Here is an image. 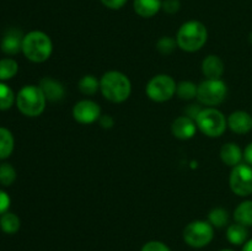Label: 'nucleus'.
I'll return each instance as SVG.
<instances>
[{
	"label": "nucleus",
	"instance_id": "6",
	"mask_svg": "<svg viewBox=\"0 0 252 251\" xmlns=\"http://www.w3.org/2000/svg\"><path fill=\"white\" fill-rule=\"evenodd\" d=\"M176 81L169 74H157L147 84L145 93L152 101L158 103L170 101L176 95Z\"/></svg>",
	"mask_w": 252,
	"mask_h": 251
},
{
	"label": "nucleus",
	"instance_id": "23",
	"mask_svg": "<svg viewBox=\"0 0 252 251\" xmlns=\"http://www.w3.org/2000/svg\"><path fill=\"white\" fill-rule=\"evenodd\" d=\"M208 221L213 225V228H224L229 224V212L223 207H216L208 213Z\"/></svg>",
	"mask_w": 252,
	"mask_h": 251
},
{
	"label": "nucleus",
	"instance_id": "3",
	"mask_svg": "<svg viewBox=\"0 0 252 251\" xmlns=\"http://www.w3.org/2000/svg\"><path fill=\"white\" fill-rule=\"evenodd\" d=\"M22 53L33 63H43L53 53V42L43 31H31L24 36Z\"/></svg>",
	"mask_w": 252,
	"mask_h": 251
},
{
	"label": "nucleus",
	"instance_id": "32",
	"mask_svg": "<svg viewBox=\"0 0 252 251\" xmlns=\"http://www.w3.org/2000/svg\"><path fill=\"white\" fill-rule=\"evenodd\" d=\"M10 203H11V199H10L9 194L5 191H2V189H0V214L6 213L10 207Z\"/></svg>",
	"mask_w": 252,
	"mask_h": 251
},
{
	"label": "nucleus",
	"instance_id": "33",
	"mask_svg": "<svg viewBox=\"0 0 252 251\" xmlns=\"http://www.w3.org/2000/svg\"><path fill=\"white\" fill-rule=\"evenodd\" d=\"M97 122L100 127L103 128V129H111L115 126V118L111 115H101Z\"/></svg>",
	"mask_w": 252,
	"mask_h": 251
},
{
	"label": "nucleus",
	"instance_id": "10",
	"mask_svg": "<svg viewBox=\"0 0 252 251\" xmlns=\"http://www.w3.org/2000/svg\"><path fill=\"white\" fill-rule=\"evenodd\" d=\"M73 118L80 125H93L97 122L102 115L100 105L90 98H84L74 105L71 111Z\"/></svg>",
	"mask_w": 252,
	"mask_h": 251
},
{
	"label": "nucleus",
	"instance_id": "16",
	"mask_svg": "<svg viewBox=\"0 0 252 251\" xmlns=\"http://www.w3.org/2000/svg\"><path fill=\"white\" fill-rule=\"evenodd\" d=\"M220 159L228 166L234 167L236 165L241 164L244 159V150L241 149L240 145L236 144V143L229 142L225 143L223 147L220 148Z\"/></svg>",
	"mask_w": 252,
	"mask_h": 251
},
{
	"label": "nucleus",
	"instance_id": "35",
	"mask_svg": "<svg viewBox=\"0 0 252 251\" xmlns=\"http://www.w3.org/2000/svg\"><path fill=\"white\" fill-rule=\"evenodd\" d=\"M244 160H245L246 164L252 166V142L246 145L245 150H244Z\"/></svg>",
	"mask_w": 252,
	"mask_h": 251
},
{
	"label": "nucleus",
	"instance_id": "20",
	"mask_svg": "<svg viewBox=\"0 0 252 251\" xmlns=\"http://www.w3.org/2000/svg\"><path fill=\"white\" fill-rule=\"evenodd\" d=\"M78 89L83 95L94 96L100 91V79L93 74H86L79 80Z\"/></svg>",
	"mask_w": 252,
	"mask_h": 251
},
{
	"label": "nucleus",
	"instance_id": "30",
	"mask_svg": "<svg viewBox=\"0 0 252 251\" xmlns=\"http://www.w3.org/2000/svg\"><path fill=\"white\" fill-rule=\"evenodd\" d=\"M161 9L166 14L174 15L176 12H179L180 9H181V1L180 0H164Z\"/></svg>",
	"mask_w": 252,
	"mask_h": 251
},
{
	"label": "nucleus",
	"instance_id": "28",
	"mask_svg": "<svg viewBox=\"0 0 252 251\" xmlns=\"http://www.w3.org/2000/svg\"><path fill=\"white\" fill-rule=\"evenodd\" d=\"M15 180H16V170L14 169V166L7 162L0 165V184L4 186H10L14 184Z\"/></svg>",
	"mask_w": 252,
	"mask_h": 251
},
{
	"label": "nucleus",
	"instance_id": "21",
	"mask_svg": "<svg viewBox=\"0 0 252 251\" xmlns=\"http://www.w3.org/2000/svg\"><path fill=\"white\" fill-rule=\"evenodd\" d=\"M15 140L7 128L0 127V160H4L14 152Z\"/></svg>",
	"mask_w": 252,
	"mask_h": 251
},
{
	"label": "nucleus",
	"instance_id": "37",
	"mask_svg": "<svg viewBox=\"0 0 252 251\" xmlns=\"http://www.w3.org/2000/svg\"><path fill=\"white\" fill-rule=\"evenodd\" d=\"M219 251H234V250H231V249H223V250H219Z\"/></svg>",
	"mask_w": 252,
	"mask_h": 251
},
{
	"label": "nucleus",
	"instance_id": "24",
	"mask_svg": "<svg viewBox=\"0 0 252 251\" xmlns=\"http://www.w3.org/2000/svg\"><path fill=\"white\" fill-rule=\"evenodd\" d=\"M21 221L15 213L6 212L0 217V228L6 234H15L20 229Z\"/></svg>",
	"mask_w": 252,
	"mask_h": 251
},
{
	"label": "nucleus",
	"instance_id": "19",
	"mask_svg": "<svg viewBox=\"0 0 252 251\" xmlns=\"http://www.w3.org/2000/svg\"><path fill=\"white\" fill-rule=\"evenodd\" d=\"M234 219L236 223L243 224L245 226H252V201L246 199L238 204L234 211Z\"/></svg>",
	"mask_w": 252,
	"mask_h": 251
},
{
	"label": "nucleus",
	"instance_id": "5",
	"mask_svg": "<svg viewBox=\"0 0 252 251\" xmlns=\"http://www.w3.org/2000/svg\"><path fill=\"white\" fill-rule=\"evenodd\" d=\"M198 130L209 138H219L228 128V120L220 110L216 107H204L196 118Z\"/></svg>",
	"mask_w": 252,
	"mask_h": 251
},
{
	"label": "nucleus",
	"instance_id": "31",
	"mask_svg": "<svg viewBox=\"0 0 252 251\" xmlns=\"http://www.w3.org/2000/svg\"><path fill=\"white\" fill-rule=\"evenodd\" d=\"M202 110H203V107H201V103H189V105L186 106V108H185V116L196 121V118L198 117V115L201 113Z\"/></svg>",
	"mask_w": 252,
	"mask_h": 251
},
{
	"label": "nucleus",
	"instance_id": "1",
	"mask_svg": "<svg viewBox=\"0 0 252 251\" xmlns=\"http://www.w3.org/2000/svg\"><path fill=\"white\" fill-rule=\"evenodd\" d=\"M100 93L112 103H122L132 94V83L125 73L108 70L100 78Z\"/></svg>",
	"mask_w": 252,
	"mask_h": 251
},
{
	"label": "nucleus",
	"instance_id": "25",
	"mask_svg": "<svg viewBox=\"0 0 252 251\" xmlns=\"http://www.w3.org/2000/svg\"><path fill=\"white\" fill-rule=\"evenodd\" d=\"M19 71V64L11 58H4L0 61V80L12 79Z\"/></svg>",
	"mask_w": 252,
	"mask_h": 251
},
{
	"label": "nucleus",
	"instance_id": "8",
	"mask_svg": "<svg viewBox=\"0 0 252 251\" xmlns=\"http://www.w3.org/2000/svg\"><path fill=\"white\" fill-rule=\"evenodd\" d=\"M213 238L214 228L208 220H193L184 229V240L191 248H204L212 243Z\"/></svg>",
	"mask_w": 252,
	"mask_h": 251
},
{
	"label": "nucleus",
	"instance_id": "12",
	"mask_svg": "<svg viewBox=\"0 0 252 251\" xmlns=\"http://www.w3.org/2000/svg\"><path fill=\"white\" fill-rule=\"evenodd\" d=\"M197 130H198V128H197L196 121H193L192 118L187 117L185 115L175 118L171 125L172 134H174L175 138L180 140L192 139L196 135Z\"/></svg>",
	"mask_w": 252,
	"mask_h": 251
},
{
	"label": "nucleus",
	"instance_id": "7",
	"mask_svg": "<svg viewBox=\"0 0 252 251\" xmlns=\"http://www.w3.org/2000/svg\"><path fill=\"white\" fill-rule=\"evenodd\" d=\"M228 95V86L221 79H206L198 84L197 100L207 107H216L224 102Z\"/></svg>",
	"mask_w": 252,
	"mask_h": 251
},
{
	"label": "nucleus",
	"instance_id": "11",
	"mask_svg": "<svg viewBox=\"0 0 252 251\" xmlns=\"http://www.w3.org/2000/svg\"><path fill=\"white\" fill-rule=\"evenodd\" d=\"M39 89L43 93L47 102H61L65 97V88L57 79L51 76H44L39 80Z\"/></svg>",
	"mask_w": 252,
	"mask_h": 251
},
{
	"label": "nucleus",
	"instance_id": "26",
	"mask_svg": "<svg viewBox=\"0 0 252 251\" xmlns=\"http://www.w3.org/2000/svg\"><path fill=\"white\" fill-rule=\"evenodd\" d=\"M155 47H157V51L159 52L160 54H162V56H170L171 53H174L175 49L179 48V47H177L176 38L170 36L160 37V38L158 39Z\"/></svg>",
	"mask_w": 252,
	"mask_h": 251
},
{
	"label": "nucleus",
	"instance_id": "4",
	"mask_svg": "<svg viewBox=\"0 0 252 251\" xmlns=\"http://www.w3.org/2000/svg\"><path fill=\"white\" fill-rule=\"evenodd\" d=\"M47 100L38 85H26L16 95V106L22 115L38 117L46 110Z\"/></svg>",
	"mask_w": 252,
	"mask_h": 251
},
{
	"label": "nucleus",
	"instance_id": "27",
	"mask_svg": "<svg viewBox=\"0 0 252 251\" xmlns=\"http://www.w3.org/2000/svg\"><path fill=\"white\" fill-rule=\"evenodd\" d=\"M14 102H16V96L14 91L4 83H0V110H9Z\"/></svg>",
	"mask_w": 252,
	"mask_h": 251
},
{
	"label": "nucleus",
	"instance_id": "2",
	"mask_svg": "<svg viewBox=\"0 0 252 251\" xmlns=\"http://www.w3.org/2000/svg\"><path fill=\"white\" fill-rule=\"evenodd\" d=\"M208 41V30L206 25L197 20H189L181 25L176 34L177 47L187 53L201 51Z\"/></svg>",
	"mask_w": 252,
	"mask_h": 251
},
{
	"label": "nucleus",
	"instance_id": "14",
	"mask_svg": "<svg viewBox=\"0 0 252 251\" xmlns=\"http://www.w3.org/2000/svg\"><path fill=\"white\" fill-rule=\"evenodd\" d=\"M202 73L206 79H221L225 65L220 57L216 54H209L202 61Z\"/></svg>",
	"mask_w": 252,
	"mask_h": 251
},
{
	"label": "nucleus",
	"instance_id": "29",
	"mask_svg": "<svg viewBox=\"0 0 252 251\" xmlns=\"http://www.w3.org/2000/svg\"><path fill=\"white\" fill-rule=\"evenodd\" d=\"M140 251H171V250H170V248L166 245V244L158 240H152V241H148L147 244H144Z\"/></svg>",
	"mask_w": 252,
	"mask_h": 251
},
{
	"label": "nucleus",
	"instance_id": "9",
	"mask_svg": "<svg viewBox=\"0 0 252 251\" xmlns=\"http://www.w3.org/2000/svg\"><path fill=\"white\" fill-rule=\"evenodd\" d=\"M230 189L239 197H249L252 194V166L241 162L231 167L229 176Z\"/></svg>",
	"mask_w": 252,
	"mask_h": 251
},
{
	"label": "nucleus",
	"instance_id": "18",
	"mask_svg": "<svg viewBox=\"0 0 252 251\" xmlns=\"http://www.w3.org/2000/svg\"><path fill=\"white\" fill-rule=\"evenodd\" d=\"M226 239L233 245H244L249 240V229L243 224L234 223L226 228Z\"/></svg>",
	"mask_w": 252,
	"mask_h": 251
},
{
	"label": "nucleus",
	"instance_id": "13",
	"mask_svg": "<svg viewBox=\"0 0 252 251\" xmlns=\"http://www.w3.org/2000/svg\"><path fill=\"white\" fill-rule=\"evenodd\" d=\"M228 128L236 134H246L252 130V116L243 110L231 112L226 117Z\"/></svg>",
	"mask_w": 252,
	"mask_h": 251
},
{
	"label": "nucleus",
	"instance_id": "34",
	"mask_svg": "<svg viewBox=\"0 0 252 251\" xmlns=\"http://www.w3.org/2000/svg\"><path fill=\"white\" fill-rule=\"evenodd\" d=\"M103 6L111 10H120L126 5L127 0H100Z\"/></svg>",
	"mask_w": 252,
	"mask_h": 251
},
{
	"label": "nucleus",
	"instance_id": "15",
	"mask_svg": "<svg viewBox=\"0 0 252 251\" xmlns=\"http://www.w3.org/2000/svg\"><path fill=\"white\" fill-rule=\"evenodd\" d=\"M22 41H24V34L21 31L16 29H10L5 33L1 41V51L9 56H15L22 51Z\"/></svg>",
	"mask_w": 252,
	"mask_h": 251
},
{
	"label": "nucleus",
	"instance_id": "36",
	"mask_svg": "<svg viewBox=\"0 0 252 251\" xmlns=\"http://www.w3.org/2000/svg\"><path fill=\"white\" fill-rule=\"evenodd\" d=\"M243 251H252V239H250V240H248L244 244Z\"/></svg>",
	"mask_w": 252,
	"mask_h": 251
},
{
	"label": "nucleus",
	"instance_id": "17",
	"mask_svg": "<svg viewBox=\"0 0 252 251\" xmlns=\"http://www.w3.org/2000/svg\"><path fill=\"white\" fill-rule=\"evenodd\" d=\"M162 0H134L133 9L135 14L144 19L154 17L161 10Z\"/></svg>",
	"mask_w": 252,
	"mask_h": 251
},
{
	"label": "nucleus",
	"instance_id": "22",
	"mask_svg": "<svg viewBox=\"0 0 252 251\" xmlns=\"http://www.w3.org/2000/svg\"><path fill=\"white\" fill-rule=\"evenodd\" d=\"M197 91H198V85L191 80H182L176 86L177 97L184 101H192L197 98Z\"/></svg>",
	"mask_w": 252,
	"mask_h": 251
}]
</instances>
